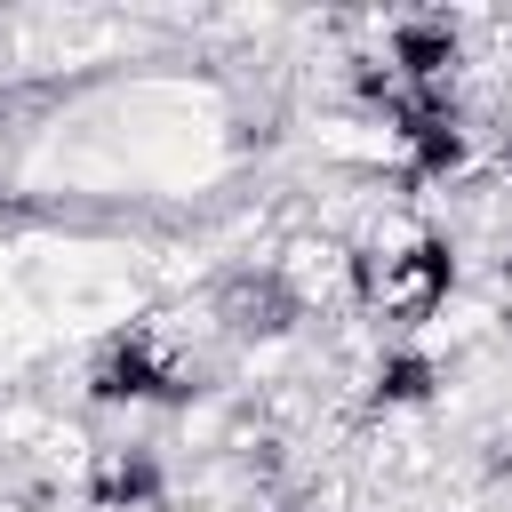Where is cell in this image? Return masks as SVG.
Here are the masks:
<instances>
[{"label": "cell", "instance_id": "cell-1", "mask_svg": "<svg viewBox=\"0 0 512 512\" xmlns=\"http://www.w3.org/2000/svg\"><path fill=\"white\" fill-rule=\"evenodd\" d=\"M88 392H96L104 408H176V400H192V376L160 352L152 328H120V336L96 352Z\"/></svg>", "mask_w": 512, "mask_h": 512}, {"label": "cell", "instance_id": "cell-2", "mask_svg": "<svg viewBox=\"0 0 512 512\" xmlns=\"http://www.w3.org/2000/svg\"><path fill=\"white\" fill-rule=\"evenodd\" d=\"M448 288H456V240H440V232L408 240V248L392 256V272H384V304H400L408 320L440 312V304H448Z\"/></svg>", "mask_w": 512, "mask_h": 512}, {"label": "cell", "instance_id": "cell-3", "mask_svg": "<svg viewBox=\"0 0 512 512\" xmlns=\"http://www.w3.org/2000/svg\"><path fill=\"white\" fill-rule=\"evenodd\" d=\"M456 56H464V40H456L448 16H408V24L392 32V64H384V72H392L400 88H448Z\"/></svg>", "mask_w": 512, "mask_h": 512}, {"label": "cell", "instance_id": "cell-4", "mask_svg": "<svg viewBox=\"0 0 512 512\" xmlns=\"http://www.w3.org/2000/svg\"><path fill=\"white\" fill-rule=\"evenodd\" d=\"M160 496H168V472H160L152 448L104 456V472H96V512H152Z\"/></svg>", "mask_w": 512, "mask_h": 512}, {"label": "cell", "instance_id": "cell-5", "mask_svg": "<svg viewBox=\"0 0 512 512\" xmlns=\"http://www.w3.org/2000/svg\"><path fill=\"white\" fill-rule=\"evenodd\" d=\"M440 392V360L424 352V344H392L384 360H376V376H368V400L376 408H424Z\"/></svg>", "mask_w": 512, "mask_h": 512}, {"label": "cell", "instance_id": "cell-6", "mask_svg": "<svg viewBox=\"0 0 512 512\" xmlns=\"http://www.w3.org/2000/svg\"><path fill=\"white\" fill-rule=\"evenodd\" d=\"M400 144H408V184H448V176L472 160L464 120H432V128H416V136H400Z\"/></svg>", "mask_w": 512, "mask_h": 512}, {"label": "cell", "instance_id": "cell-7", "mask_svg": "<svg viewBox=\"0 0 512 512\" xmlns=\"http://www.w3.org/2000/svg\"><path fill=\"white\" fill-rule=\"evenodd\" d=\"M496 168H504V176H512V128H504V144H496Z\"/></svg>", "mask_w": 512, "mask_h": 512}, {"label": "cell", "instance_id": "cell-8", "mask_svg": "<svg viewBox=\"0 0 512 512\" xmlns=\"http://www.w3.org/2000/svg\"><path fill=\"white\" fill-rule=\"evenodd\" d=\"M504 272H512V256H504Z\"/></svg>", "mask_w": 512, "mask_h": 512}]
</instances>
